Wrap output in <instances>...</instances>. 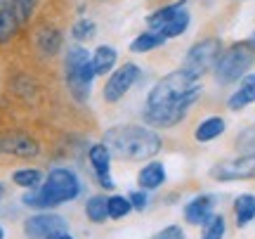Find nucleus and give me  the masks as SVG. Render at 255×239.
I'll return each instance as SVG.
<instances>
[{
  "label": "nucleus",
  "instance_id": "1",
  "mask_svg": "<svg viewBox=\"0 0 255 239\" xmlns=\"http://www.w3.org/2000/svg\"><path fill=\"white\" fill-rule=\"evenodd\" d=\"M201 83L196 76L184 69L163 76L146 95L144 116L149 128H173L189 114V109L201 97Z\"/></svg>",
  "mask_w": 255,
  "mask_h": 239
},
{
  "label": "nucleus",
  "instance_id": "2",
  "mask_svg": "<svg viewBox=\"0 0 255 239\" xmlns=\"http://www.w3.org/2000/svg\"><path fill=\"white\" fill-rule=\"evenodd\" d=\"M104 140L114 157L128 161L154 159L161 152V138L149 126H116L107 130Z\"/></svg>",
  "mask_w": 255,
  "mask_h": 239
},
{
  "label": "nucleus",
  "instance_id": "3",
  "mask_svg": "<svg viewBox=\"0 0 255 239\" xmlns=\"http://www.w3.org/2000/svg\"><path fill=\"white\" fill-rule=\"evenodd\" d=\"M81 194V180L69 168H52L40 187L28 190L21 202L31 209H55L59 204L73 202Z\"/></svg>",
  "mask_w": 255,
  "mask_h": 239
},
{
  "label": "nucleus",
  "instance_id": "4",
  "mask_svg": "<svg viewBox=\"0 0 255 239\" xmlns=\"http://www.w3.org/2000/svg\"><path fill=\"white\" fill-rule=\"evenodd\" d=\"M64 74H66V85L71 95L78 102H85L92 90V78H95V64H92L90 52L81 45H71L64 59Z\"/></svg>",
  "mask_w": 255,
  "mask_h": 239
},
{
  "label": "nucleus",
  "instance_id": "5",
  "mask_svg": "<svg viewBox=\"0 0 255 239\" xmlns=\"http://www.w3.org/2000/svg\"><path fill=\"white\" fill-rule=\"evenodd\" d=\"M255 59V45L248 40V43H234L229 45L227 50H222L218 57V62L213 66L215 71V81L220 85H229V83L239 81L248 74V69Z\"/></svg>",
  "mask_w": 255,
  "mask_h": 239
},
{
  "label": "nucleus",
  "instance_id": "6",
  "mask_svg": "<svg viewBox=\"0 0 255 239\" xmlns=\"http://www.w3.org/2000/svg\"><path fill=\"white\" fill-rule=\"evenodd\" d=\"M149 24V31H156L168 40V38L182 36L187 26H189V9L184 2H175V5H168V7L156 9L154 14H149L146 19Z\"/></svg>",
  "mask_w": 255,
  "mask_h": 239
},
{
  "label": "nucleus",
  "instance_id": "7",
  "mask_svg": "<svg viewBox=\"0 0 255 239\" xmlns=\"http://www.w3.org/2000/svg\"><path fill=\"white\" fill-rule=\"evenodd\" d=\"M220 52H222V45H220L218 38H206V40H199L196 45H191L184 55L182 69L187 74L201 78L203 74H208L210 69L215 66Z\"/></svg>",
  "mask_w": 255,
  "mask_h": 239
},
{
  "label": "nucleus",
  "instance_id": "8",
  "mask_svg": "<svg viewBox=\"0 0 255 239\" xmlns=\"http://www.w3.org/2000/svg\"><path fill=\"white\" fill-rule=\"evenodd\" d=\"M210 178L220 183L232 180H255V154H241L234 159H225L210 168Z\"/></svg>",
  "mask_w": 255,
  "mask_h": 239
},
{
  "label": "nucleus",
  "instance_id": "9",
  "mask_svg": "<svg viewBox=\"0 0 255 239\" xmlns=\"http://www.w3.org/2000/svg\"><path fill=\"white\" fill-rule=\"evenodd\" d=\"M59 232H69V225L57 213H36L24 223V235L28 239H52Z\"/></svg>",
  "mask_w": 255,
  "mask_h": 239
},
{
  "label": "nucleus",
  "instance_id": "10",
  "mask_svg": "<svg viewBox=\"0 0 255 239\" xmlns=\"http://www.w3.org/2000/svg\"><path fill=\"white\" fill-rule=\"evenodd\" d=\"M38 140L28 133L21 130H5L0 133V154H9V157H21V159H33L38 157Z\"/></svg>",
  "mask_w": 255,
  "mask_h": 239
},
{
  "label": "nucleus",
  "instance_id": "11",
  "mask_svg": "<svg viewBox=\"0 0 255 239\" xmlns=\"http://www.w3.org/2000/svg\"><path fill=\"white\" fill-rule=\"evenodd\" d=\"M137 78H139V66L132 64V62H128L121 69H116L109 76L107 85H104V100L109 104H116L123 95H128V90L137 83Z\"/></svg>",
  "mask_w": 255,
  "mask_h": 239
},
{
  "label": "nucleus",
  "instance_id": "12",
  "mask_svg": "<svg viewBox=\"0 0 255 239\" xmlns=\"http://www.w3.org/2000/svg\"><path fill=\"white\" fill-rule=\"evenodd\" d=\"M213 206H215V197L213 194H199V197H194L184 206V221L189 223V225H206L215 216Z\"/></svg>",
  "mask_w": 255,
  "mask_h": 239
},
{
  "label": "nucleus",
  "instance_id": "13",
  "mask_svg": "<svg viewBox=\"0 0 255 239\" xmlns=\"http://www.w3.org/2000/svg\"><path fill=\"white\" fill-rule=\"evenodd\" d=\"M90 164L95 168L97 183L104 190H114V180H111V152L107 145H95L90 147Z\"/></svg>",
  "mask_w": 255,
  "mask_h": 239
},
{
  "label": "nucleus",
  "instance_id": "14",
  "mask_svg": "<svg viewBox=\"0 0 255 239\" xmlns=\"http://www.w3.org/2000/svg\"><path fill=\"white\" fill-rule=\"evenodd\" d=\"M251 102H255V74H246L241 78V85H239V90L229 97L227 107L232 111H241L244 107H248Z\"/></svg>",
  "mask_w": 255,
  "mask_h": 239
},
{
  "label": "nucleus",
  "instance_id": "15",
  "mask_svg": "<svg viewBox=\"0 0 255 239\" xmlns=\"http://www.w3.org/2000/svg\"><path fill=\"white\" fill-rule=\"evenodd\" d=\"M137 183H139V187L142 190H158L161 185L165 183V168L163 164H158V161H149V164L139 171V175H137Z\"/></svg>",
  "mask_w": 255,
  "mask_h": 239
},
{
  "label": "nucleus",
  "instance_id": "16",
  "mask_svg": "<svg viewBox=\"0 0 255 239\" xmlns=\"http://www.w3.org/2000/svg\"><path fill=\"white\" fill-rule=\"evenodd\" d=\"M225 128H227V123H225L222 116H208V119H203L196 126L194 138H196V142H210V140L220 138L225 133Z\"/></svg>",
  "mask_w": 255,
  "mask_h": 239
},
{
  "label": "nucleus",
  "instance_id": "17",
  "mask_svg": "<svg viewBox=\"0 0 255 239\" xmlns=\"http://www.w3.org/2000/svg\"><path fill=\"white\" fill-rule=\"evenodd\" d=\"M19 17L14 14V9L9 7L5 0H0V43H7L12 38L17 36L19 28Z\"/></svg>",
  "mask_w": 255,
  "mask_h": 239
},
{
  "label": "nucleus",
  "instance_id": "18",
  "mask_svg": "<svg viewBox=\"0 0 255 239\" xmlns=\"http://www.w3.org/2000/svg\"><path fill=\"white\" fill-rule=\"evenodd\" d=\"M116 59H119V52H116L114 47H111V45H100L97 50H95V55H92L95 74H97V76H107L111 69H114Z\"/></svg>",
  "mask_w": 255,
  "mask_h": 239
},
{
  "label": "nucleus",
  "instance_id": "19",
  "mask_svg": "<svg viewBox=\"0 0 255 239\" xmlns=\"http://www.w3.org/2000/svg\"><path fill=\"white\" fill-rule=\"evenodd\" d=\"M234 216H237V225L246 228L248 223L255 218V197L253 194H239L234 202Z\"/></svg>",
  "mask_w": 255,
  "mask_h": 239
},
{
  "label": "nucleus",
  "instance_id": "20",
  "mask_svg": "<svg viewBox=\"0 0 255 239\" xmlns=\"http://www.w3.org/2000/svg\"><path fill=\"white\" fill-rule=\"evenodd\" d=\"M85 213H88V221L90 223H104L107 218H109V209H107V197L104 194H95V197H90L88 199V204H85Z\"/></svg>",
  "mask_w": 255,
  "mask_h": 239
},
{
  "label": "nucleus",
  "instance_id": "21",
  "mask_svg": "<svg viewBox=\"0 0 255 239\" xmlns=\"http://www.w3.org/2000/svg\"><path fill=\"white\" fill-rule=\"evenodd\" d=\"M165 43V38L161 36V33H156V31H144L142 36H137L135 40H132V45H130V50L132 52H149V50H156V47H161Z\"/></svg>",
  "mask_w": 255,
  "mask_h": 239
},
{
  "label": "nucleus",
  "instance_id": "22",
  "mask_svg": "<svg viewBox=\"0 0 255 239\" xmlns=\"http://www.w3.org/2000/svg\"><path fill=\"white\" fill-rule=\"evenodd\" d=\"M12 180H14V185H19V187H26V190H36V187H40V185H43L45 175L40 173L38 168H21V171H14Z\"/></svg>",
  "mask_w": 255,
  "mask_h": 239
},
{
  "label": "nucleus",
  "instance_id": "23",
  "mask_svg": "<svg viewBox=\"0 0 255 239\" xmlns=\"http://www.w3.org/2000/svg\"><path fill=\"white\" fill-rule=\"evenodd\" d=\"M107 209H109V218L121 221V218H126L128 213L132 211V204H130V199L121 197V194H111V197H107Z\"/></svg>",
  "mask_w": 255,
  "mask_h": 239
},
{
  "label": "nucleus",
  "instance_id": "24",
  "mask_svg": "<svg viewBox=\"0 0 255 239\" xmlns=\"http://www.w3.org/2000/svg\"><path fill=\"white\" fill-rule=\"evenodd\" d=\"M237 149L241 154H255V123L237 135Z\"/></svg>",
  "mask_w": 255,
  "mask_h": 239
},
{
  "label": "nucleus",
  "instance_id": "25",
  "mask_svg": "<svg viewBox=\"0 0 255 239\" xmlns=\"http://www.w3.org/2000/svg\"><path fill=\"white\" fill-rule=\"evenodd\" d=\"M225 218L222 216H213L208 223H206V228H203V237L201 239H222L225 237Z\"/></svg>",
  "mask_w": 255,
  "mask_h": 239
},
{
  "label": "nucleus",
  "instance_id": "26",
  "mask_svg": "<svg viewBox=\"0 0 255 239\" xmlns=\"http://www.w3.org/2000/svg\"><path fill=\"white\" fill-rule=\"evenodd\" d=\"M5 2L14 9V14L19 17V21H26V19L33 14L38 0H5Z\"/></svg>",
  "mask_w": 255,
  "mask_h": 239
},
{
  "label": "nucleus",
  "instance_id": "27",
  "mask_svg": "<svg viewBox=\"0 0 255 239\" xmlns=\"http://www.w3.org/2000/svg\"><path fill=\"white\" fill-rule=\"evenodd\" d=\"M95 31H97V28H95V24H92L90 19H78L76 26H73V38L83 43V40H90V38L95 36Z\"/></svg>",
  "mask_w": 255,
  "mask_h": 239
},
{
  "label": "nucleus",
  "instance_id": "28",
  "mask_svg": "<svg viewBox=\"0 0 255 239\" xmlns=\"http://www.w3.org/2000/svg\"><path fill=\"white\" fill-rule=\"evenodd\" d=\"M128 199L132 204V209L135 211H144L146 206H149V197H146V190H137V192H130L128 194Z\"/></svg>",
  "mask_w": 255,
  "mask_h": 239
},
{
  "label": "nucleus",
  "instance_id": "29",
  "mask_svg": "<svg viewBox=\"0 0 255 239\" xmlns=\"http://www.w3.org/2000/svg\"><path fill=\"white\" fill-rule=\"evenodd\" d=\"M154 239H184V232L180 225H168L158 235H154Z\"/></svg>",
  "mask_w": 255,
  "mask_h": 239
},
{
  "label": "nucleus",
  "instance_id": "30",
  "mask_svg": "<svg viewBox=\"0 0 255 239\" xmlns=\"http://www.w3.org/2000/svg\"><path fill=\"white\" fill-rule=\"evenodd\" d=\"M52 239H73V237L69 235V232H59V235H57V237H52Z\"/></svg>",
  "mask_w": 255,
  "mask_h": 239
},
{
  "label": "nucleus",
  "instance_id": "31",
  "mask_svg": "<svg viewBox=\"0 0 255 239\" xmlns=\"http://www.w3.org/2000/svg\"><path fill=\"white\" fill-rule=\"evenodd\" d=\"M5 197V187H2V183H0V199Z\"/></svg>",
  "mask_w": 255,
  "mask_h": 239
},
{
  "label": "nucleus",
  "instance_id": "32",
  "mask_svg": "<svg viewBox=\"0 0 255 239\" xmlns=\"http://www.w3.org/2000/svg\"><path fill=\"white\" fill-rule=\"evenodd\" d=\"M0 239H5V230L2 228H0Z\"/></svg>",
  "mask_w": 255,
  "mask_h": 239
}]
</instances>
